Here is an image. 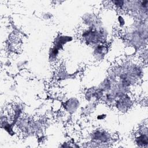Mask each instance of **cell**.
<instances>
[{"mask_svg":"<svg viewBox=\"0 0 148 148\" xmlns=\"http://www.w3.org/2000/svg\"><path fill=\"white\" fill-rule=\"evenodd\" d=\"M91 142L101 144L103 147H108V144L112 140V135L107 131L102 129H95L90 133Z\"/></svg>","mask_w":148,"mask_h":148,"instance_id":"1","label":"cell"},{"mask_svg":"<svg viewBox=\"0 0 148 148\" xmlns=\"http://www.w3.org/2000/svg\"><path fill=\"white\" fill-rule=\"evenodd\" d=\"M133 99L128 93L116 99L113 105L117 111L121 113L127 112L132 106Z\"/></svg>","mask_w":148,"mask_h":148,"instance_id":"2","label":"cell"},{"mask_svg":"<svg viewBox=\"0 0 148 148\" xmlns=\"http://www.w3.org/2000/svg\"><path fill=\"white\" fill-rule=\"evenodd\" d=\"M105 92L97 86L87 88L84 92V99L89 102H95L102 100Z\"/></svg>","mask_w":148,"mask_h":148,"instance_id":"3","label":"cell"},{"mask_svg":"<svg viewBox=\"0 0 148 148\" xmlns=\"http://www.w3.org/2000/svg\"><path fill=\"white\" fill-rule=\"evenodd\" d=\"M135 144L140 147L148 146V128L146 125L141 127L135 137Z\"/></svg>","mask_w":148,"mask_h":148,"instance_id":"4","label":"cell"},{"mask_svg":"<svg viewBox=\"0 0 148 148\" xmlns=\"http://www.w3.org/2000/svg\"><path fill=\"white\" fill-rule=\"evenodd\" d=\"M80 105V101L76 97H70L63 103V108L66 112L72 114L75 113Z\"/></svg>","mask_w":148,"mask_h":148,"instance_id":"5","label":"cell"},{"mask_svg":"<svg viewBox=\"0 0 148 148\" xmlns=\"http://www.w3.org/2000/svg\"><path fill=\"white\" fill-rule=\"evenodd\" d=\"M109 48L106 45L103 43H100L94 46L92 56L97 61H101L107 54Z\"/></svg>","mask_w":148,"mask_h":148,"instance_id":"6","label":"cell"},{"mask_svg":"<svg viewBox=\"0 0 148 148\" xmlns=\"http://www.w3.org/2000/svg\"><path fill=\"white\" fill-rule=\"evenodd\" d=\"M73 39V38L71 36L60 35L54 38L53 41V46L57 47L60 50L62 49L65 44L72 41Z\"/></svg>","mask_w":148,"mask_h":148,"instance_id":"7","label":"cell"},{"mask_svg":"<svg viewBox=\"0 0 148 148\" xmlns=\"http://www.w3.org/2000/svg\"><path fill=\"white\" fill-rule=\"evenodd\" d=\"M112 81L110 80V79L108 77L105 79H104L99 84V86H98V87L102 90L103 92H107L110 91L111 88L112 87Z\"/></svg>","mask_w":148,"mask_h":148,"instance_id":"8","label":"cell"},{"mask_svg":"<svg viewBox=\"0 0 148 148\" xmlns=\"http://www.w3.org/2000/svg\"><path fill=\"white\" fill-rule=\"evenodd\" d=\"M60 53V50L57 47L53 46L49 50V60L51 62H54L57 60Z\"/></svg>","mask_w":148,"mask_h":148,"instance_id":"9","label":"cell"},{"mask_svg":"<svg viewBox=\"0 0 148 148\" xmlns=\"http://www.w3.org/2000/svg\"><path fill=\"white\" fill-rule=\"evenodd\" d=\"M115 8L117 9H121L123 7L124 1H121V0H117V1H112L110 2Z\"/></svg>","mask_w":148,"mask_h":148,"instance_id":"10","label":"cell"},{"mask_svg":"<svg viewBox=\"0 0 148 148\" xmlns=\"http://www.w3.org/2000/svg\"><path fill=\"white\" fill-rule=\"evenodd\" d=\"M117 21L119 24V26L121 27H123L125 25V20L124 19V18L123 17V16H122L121 15H119L117 17Z\"/></svg>","mask_w":148,"mask_h":148,"instance_id":"11","label":"cell"},{"mask_svg":"<svg viewBox=\"0 0 148 148\" xmlns=\"http://www.w3.org/2000/svg\"><path fill=\"white\" fill-rule=\"evenodd\" d=\"M42 17L44 20H48L50 19H51V18L53 17V14L49 12H46L45 13L43 14L42 15Z\"/></svg>","mask_w":148,"mask_h":148,"instance_id":"12","label":"cell"},{"mask_svg":"<svg viewBox=\"0 0 148 148\" xmlns=\"http://www.w3.org/2000/svg\"><path fill=\"white\" fill-rule=\"evenodd\" d=\"M106 114H104V113H102V114H98L97 116V120H103L105 119V118L106 117Z\"/></svg>","mask_w":148,"mask_h":148,"instance_id":"13","label":"cell"}]
</instances>
